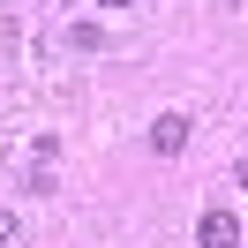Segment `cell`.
<instances>
[{"instance_id":"cell-1","label":"cell","mask_w":248,"mask_h":248,"mask_svg":"<svg viewBox=\"0 0 248 248\" xmlns=\"http://www.w3.org/2000/svg\"><path fill=\"white\" fill-rule=\"evenodd\" d=\"M196 248H241V218L233 211H203L196 218Z\"/></svg>"},{"instance_id":"cell-2","label":"cell","mask_w":248,"mask_h":248,"mask_svg":"<svg viewBox=\"0 0 248 248\" xmlns=\"http://www.w3.org/2000/svg\"><path fill=\"white\" fill-rule=\"evenodd\" d=\"M151 151H158V158L188 151V113H158V121H151Z\"/></svg>"},{"instance_id":"cell-3","label":"cell","mask_w":248,"mask_h":248,"mask_svg":"<svg viewBox=\"0 0 248 248\" xmlns=\"http://www.w3.org/2000/svg\"><path fill=\"white\" fill-rule=\"evenodd\" d=\"M68 46H76V53H98V46H106V31H98V23H68Z\"/></svg>"},{"instance_id":"cell-4","label":"cell","mask_w":248,"mask_h":248,"mask_svg":"<svg viewBox=\"0 0 248 248\" xmlns=\"http://www.w3.org/2000/svg\"><path fill=\"white\" fill-rule=\"evenodd\" d=\"M8 241H16V218H8V211H0V248H8Z\"/></svg>"},{"instance_id":"cell-5","label":"cell","mask_w":248,"mask_h":248,"mask_svg":"<svg viewBox=\"0 0 248 248\" xmlns=\"http://www.w3.org/2000/svg\"><path fill=\"white\" fill-rule=\"evenodd\" d=\"M98 8H136V0H98Z\"/></svg>"},{"instance_id":"cell-6","label":"cell","mask_w":248,"mask_h":248,"mask_svg":"<svg viewBox=\"0 0 248 248\" xmlns=\"http://www.w3.org/2000/svg\"><path fill=\"white\" fill-rule=\"evenodd\" d=\"M241 188H248V158H241Z\"/></svg>"},{"instance_id":"cell-7","label":"cell","mask_w":248,"mask_h":248,"mask_svg":"<svg viewBox=\"0 0 248 248\" xmlns=\"http://www.w3.org/2000/svg\"><path fill=\"white\" fill-rule=\"evenodd\" d=\"M61 8H76V0H61Z\"/></svg>"}]
</instances>
